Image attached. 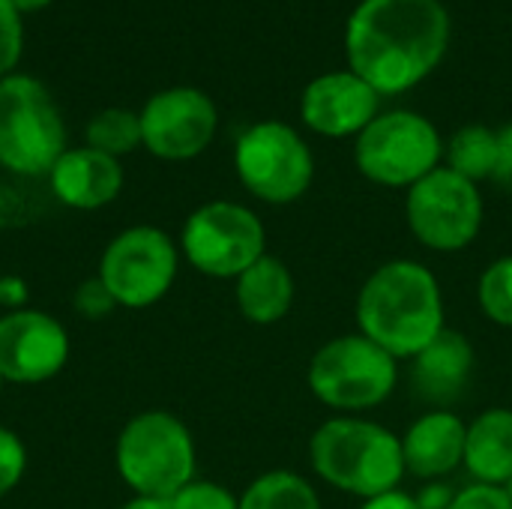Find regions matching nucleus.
<instances>
[{
	"label": "nucleus",
	"instance_id": "f257e3e1",
	"mask_svg": "<svg viewBox=\"0 0 512 509\" xmlns=\"http://www.w3.org/2000/svg\"><path fill=\"white\" fill-rule=\"evenodd\" d=\"M444 0H360L345 21V60L381 99L420 87L447 57Z\"/></svg>",
	"mask_w": 512,
	"mask_h": 509
},
{
	"label": "nucleus",
	"instance_id": "f03ea898",
	"mask_svg": "<svg viewBox=\"0 0 512 509\" xmlns=\"http://www.w3.org/2000/svg\"><path fill=\"white\" fill-rule=\"evenodd\" d=\"M357 327L396 360H414L447 330L438 276L411 258L381 264L357 294Z\"/></svg>",
	"mask_w": 512,
	"mask_h": 509
},
{
	"label": "nucleus",
	"instance_id": "7ed1b4c3",
	"mask_svg": "<svg viewBox=\"0 0 512 509\" xmlns=\"http://www.w3.org/2000/svg\"><path fill=\"white\" fill-rule=\"evenodd\" d=\"M312 471L333 489L354 498H375L399 489L405 471L402 438L363 417H333L309 441Z\"/></svg>",
	"mask_w": 512,
	"mask_h": 509
},
{
	"label": "nucleus",
	"instance_id": "20e7f679",
	"mask_svg": "<svg viewBox=\"0 0 512 509\" xmlns=\"http://www.w3.org/2000/svg\"><path fill=\"white\" fill-rule=\"evenodd\" d=\"M195 441L171 411H141L117 435L114 465L120 480L141 498L171 501L195 480Z\"/></svg>",
	"mask_w": 512,
	"mask_h": 509
},
{
	"label": "nucleus",
	"instance_id": "39448f33",
	"mask_svg": "<svg viewBox=\"0 0 512 509\" xmlns=\"http://www.w3.org/2000/svg\"><path fill=\"white\" fill-rule=\"evenodd\" d=\"M66 150V123L51 90L27 72L0 78V168L15 177H48Z\"/></svg>",
	"mask_w": 512,
	"mask_h": 509
},
{
	"label": "nucleus",
	"instance_id": "423d86ee",
	"mask_svg": "<svg viewBox=\"0 0 512 509\" xmlns=\"http://www.w3.org/2000/svg\"><path fill=\"white\" fill-rule=\"evenodd\" d=\"M354 165L369 183L408 192L417 180L444 165V138L420 111H381L354 138Z\"/></svg>",
	"mask_w": 512,
	"mask_h": 509
},
{
	"label": "nucleus",
	"instance_id": "0eeeda50",
	"mask_svg": "<svg viewBox=\"0 0 512 509\" xmlns=\"http://www.w3.org/2000/svg\"><path fill=\"white\" fill-rule=\"evenodd\" d=\"M312 396L345 414L384 405L399 384V360L363 333H345L324 342L306 372Z\"/></svg>",
	"mask_w": 512,
	"mask_h": 509
},
{
	"label": "nucleus",
	"instance_id": "6e6552de",
	"mask_svg": "<svg viewBox=\"0 0 512 509\" xmlns=\"http://www.w3.org/2000/svg\"><path fill=\"white\" fill-rule=\"evenodd\" d=\"M234 171L249 195L264 204H294L315 180V156L306 138L285 120H258L234 144Z\"/></svg>",
	"mask_w": 512,
	"mask_h": 509
},
{
	"label": "nucleus",
	"instance_id": "1a4fd4ad",
	"mask_svg": "<svg viewBox=\"0 0 512 509\" xmlns=\"http://www.w3.org/2000/svg\"><path fill=\"white\" fill-rule=\"evenodd\" d=\"M183 258L210 279H237L267 255V231L255 210L237 201H207L180 231Z\"/></svg>",
	"mask_w": 512,
	"mask_h": 509
},
{
	"label": "nucleus",
	"instance_id": "9d476101",
	"mask_svg": "<svg viewBox=\"0 0 512 509\" xmlns=\"http://www.w3.org/2000/svg\"><path fill=\"white\" fill-rule=\"evenodd\" d=\"M486 204L480 186L438 165L405 195V219L411 234L432 252H462L483 228Z\"/></svg>",
	"mask_w": 512,
	"mask_h": 509
},
{
	"label": "nucleus",
	"instance_id": "9b49d317",
	"mask_svg": "<svg viewBox=\"0 0 512 509\" xmlns=\"http://www.w3.org/2000/svg\"><path fill=\"white\" fill-rule=\"evenodd\" d=\"M180 246L156 225H132L108 240L99 258V279L123 309L156 306L174 285Z\"/></svg>",
	"mask_w": 512,
	"mask_h": 509
},
{
	"label": "nucleus",
	"instance_id": "f8f14e48",
	"mask_svg": "<svg viewBox=\"0 0 512 509\" xmlns=\"http://www.w3.org/2000/svg\"><path fill=\"white\" fill-rule=\"evenodd\" d=\"M138 117L141 147L162 162H189L201 156L213 144L219 129L216 102L201 87L189 84L153 93Z\"/></svg>",
	"mask_w": 512,
	"mask_h": 509
},
{
	"label": "nucleus",
	"instance_id": "ddd939ff",
	"mask_svg": "<svg viewBox=\"0 0 512 509\" xmlns=\"http://www.w3.org/2000/svg\"><path fill=\"white\" fill-rule=\"evenodd\" d=\"M69 363L66 327L39 309L0 315V378L6 384H45Z\"/></svg>",
	"mask_w": 512,
	"mask_h": 509
},
{
	"label": "nucleus",
	"instance_id": "4468645a",
	"mask_svg": "<svg viewBox=\"0 0 512 509\" xmlns=\"http://www.w3.org/2000/svg\"><path fill=\"white\" fill-rule=\"evenodd\" d=\"M381 114V96L354 72L330 69L300 93V120L321 138H357Z\"/></svg>",
	"mask_w": 512,
	"mask_h": 509
},
{
	"label": "nucleus",
	"instance_id": "2eb2a0df",
	"mask_svg": "<svg viewBox=\"0 0 512 509\" xmlns=\"http://www.w3.org/2000/svg\"><path fill=\"white\" fill-rule=\"evenodd\" d=\"M51 195L72 210H102L123 192L120 159L93 147H66L48 171Z\"/></svg>",
	"mask_w": 512,
	"mask_h": 509
},
{
	"label": "nucleus",
	"instance_id": "dca6fc26",
	"mask_svg": "<svg viewBox=\"0 0 512 509\" xmlns=\"http://www.w3.org/2000/svg\"><path fill=\"white\" fill-rule=\"evenodd\" d=\"M465 438L468 423L459 414L447 408L426 411L402 435L405 471L420 480L447 477L450 471L465 465Z\"/></svg>",
	"mask_w": 512,
	"mask_h": 509
},
{
	"label": "nucleus",
	"instance_id": "f3484780",
	"mask_svg": "<svg viewBox=\"0 0 512 509\" xmlns=\"http://www.w3.org/2000/svg\"><path fill=\"white\" fill-rule=\"evenodd\" d=\"M474 372V345L459 330H444L414 357V390L438 408L462 396Z\"/></svg>",
	"mask_w": 512,
	"mask_h": 509
},
{
	"label": "nucleus",
	"instance_id": "a211bd4d",
	"mask_svg": "<svg viewBox=\"0 0 512 509\" xmlns=\"http://www.w3.org/2000/svg\"><path fill=\"white\" fill-rule=\"evenodd\" d=\"M237 288H234V300H237V309L240 315L249 321V324H258V327H270V324H279L294 300H297V282H294V273L291 267L276 258V255H261L249 270H243L237 279Z\"/></svg>",
	"mask_w": 512,
	"mask_h": 509
},
{
	"label": "nucleus",
	"instance_id": "6ab92c4d",
	"mask_svg": "<svg viewBox=\"0 0 512 509\" xmlns=\"http://www.w3.org/2000/svg\"><path fill=\"white\" fill-rule=\"evenodd\" d=\"M465 468L477 483L507 486L512 480V408H489L468 423Z\"/></svg>",
	"mask_w": 512,
	"mask_h": 509
},
{
	"label": "nucleus",
	"instance_id": "aec40b11",
	"mask_svg": "<svg viewBox=\"0 0 512 509\" xmlns=\"http://www.w3.org/2000/svg\"><path fill=\"white\" fill-rule=\"evenodd\" d=\"M444 165L471 183L495 180L498 165V129L483 123H468L444 141Z\"/></svg>",
	"mask_w": 512,
	"mask_h": 509
},
{
	"label": "nucleus",
	"instance_id": "412c9836",
	"mask_svg": "<svg viewBox=\"0 0 512 509\" xmlns=\"http://www.w3.org/2000/svg\"><path fill=\"white\" fill-rule=\"evenodd\" d=\"M240 509H321L315 486L294 471H267L240 495Z\"/></svg>",
	"mask_w": 512,
	"mask_h": 509
},
{
	"label": "nucleus",
	"instance_id": "4be33fe9",
	"mask_svg": "<svg viewBox=\"0 0 512 509\" xmlns=\"http://www.w3.org/2000/svg\"><path fill=\"white\" fill-rule=\"evenodd\" d=\"M84 141L87 147L120 159L141 147V117L132 108H102L87 120Z\"/></svg>",
	"mask_w": 512,
	"mask_h": 509
},
{
	"label": "nucleus",
	"instance_id": "5701e85b",
	"mask_svg": "<svg viewBox=\"0 0 512 509\" xmlns=\"http://www.w3.org/2000/svg\"><path fill=\"white\" fill-rule=\"evenodd\" d=\"M477 303H480V312L492 324L512 330V255L492 261L480 273Z\"/></svg>",
	"mask_w": 512,
	"mask_h": 509
},
{
	"label": "nucleus",
	"instance_id": "b1692460",
	"mask_svg": "<svg viewBox=\"0 0 512 509\" xmlns=\"http://www.w3.org/2000/svg\"><path fill=\"white\" fill-rule=\"evenodd\" d=\"M24 54V15L12 0H0V78L12 75Z\"/></svg>",
	"mask_w": 512,
	"mask_h": 509
},
{
	"label": "nucleus",
	"instance_id": "393cba45",
	"mask_svg": "<svg viewBox=\"0 0 512 509\" xmlns=\"http://www.w3.org/2000/svg\"><path fill=\"white\" fill-rule=\"evenodd\" d=\"M171 509H240V498L213 480L195 477L171 498Z\"/></svg>",
	"mask_w": 512,
	"mask_h": 509
},
{
	"label": "nucleus",
	"instance_id": "a878e982",
	"mask_svg": "<svg viewBox=\"0 0 512 509\" xmlns=\"http://www.w3.org/2000/svg\"><path fill=\"white\" fill-rule=\"evenodd\" d=\"M27 471V450L21 444V438L0 426V501L21 483Z\"/></svg>",
	"mask_w": 512,
	"mask_h": 509
},
{
	"label": "nucleus",
	"instance_id": "bb28decb",
	"mask_svg": "<svg viewBox=\"0 0 512 509\" xmlns=\"http://www.w3.org/2000/svg\"><path fill=\"white\" fill-rule=\"evenodd\" d=\"M72 306L81 318L87 321H99V318H108L114 309H117V300L111 297V291L105 288V282L99 276H90L84 279L78 288H75V297H72Z\"/></svg>",
	"mask_w": 512,
	"mask_h": 509
},
{
	"label": "nucleus",
	"instance_id": "cd10ccee",
	"mask_svg": "<svg viewBox=\"0 0 512 509\" xmlns=\"http://www.w3.org/2000/svg\"><path fill=\"white\" fill-rule=\"evenodd\" d=\"M444 509H512V501L504 486L471 483L462 492H456Z\"/></svg>",
	"mask_w": 512,
	"mask_h": 509
},
{
	"label": "nucleus",
	"instance_id": "c85d7f7f",
	"mask_svg": "<svg viewBox=\"0 0 512 509\" xmlns=\"http://www.w3.org/2000/svg\"><path fill=\"white\" fill-rule=\"evenodd\" d=\"M27 282L15 273H0V306L6 312L27 309Z\"/></svg>",
	"mask_w": 512,
	"mask_h": 509
},
{
	"label": "nucleus",
	"instance_id": "c756f323",
	"mask_svg": "<svg viewBox=\"0 0 512 509\" xmlns=\"http://www.w3.org/2000/svg\"><path fill=\"white\" fill-rule=\"evenodd\" d=\"M495 180L501 186H512V123L498 129V165Z\"/></svg>",
	"mask_w": 512,
	"mask_h": 509
},
{
	"label": "nucleus",
	"instance_id": "7c9ffc66",
	"mask_svg": "<svg viewBox=\"0 0 512 509\" xmlns=\"http://www.w3.org/2000/svg\"><path fill=\"white\" fill-rule=\"evenodd\" d=\"M360 509H423V507H420V501H417V498H411L408 492L393 489V492H384V495H375V498L363 501V507Z\"/></svg>",
	"mask_w": 512,
	"mask_h": 509
},
{
	"label": "nucleus",
	"instance_id": "2f4dec72",
	"mask_svg": "<svg viewBox=\"0 0 512 509\" xmlns=\"http://www.w3.org/2000/svg\"><path fill=\"white\" fill-rule=\"evenodd\" d=\"M120 509H171V501H162V498H141V495H132V501H126Z\"/></svg>",
	"mask_w": 512,
	"mask_h": 509
},
{
	"label": "nucleus",
	"instance_id": "473e14b6",
	"mask_svg": "<svg viewBox=\"0 0 512 509\" xmlns=\"http://www.w3.org/2000/svg\"><path fill=\"white\" fill-rule=\"evenodd\" d=\"M12 3H15V9H18L21 15H30V12H39V9L51 6L54 0H12Z\"/></svg>",
	"mask_w": 512,
	"mask_h": 509
},
{
	"label": "nucleus",
	"instance_id": "72a5a7b5",
	"mask_svg": "<svg viewBox=\"0 0 512 509\" xmlns=\"http://www.w3.org/2000/svg\"><path fill=\"white\" fill-rule=\"evenodd\" d=\"M504 489H507V495H510V501H512V480L507 483V486H504Z\"/></svg>",
	"mask_w": 512,
	"mask_h": 509
},
{
	"label": "nucleus",
	"instance_id": "f704fd0d",
	"mask_svg": "<svg viewBox=\"0 0 512 509\" xmlns=\"http://www.w3.org/2000/svg\"><path fill=\"white\" fill-rule=\"evenodd\" d=\"M3 384H6V381H3V378H0V393H3Z\"/></svg>",
	"mask_w": 512,
	"mask_h": 509
}]
</instances>
